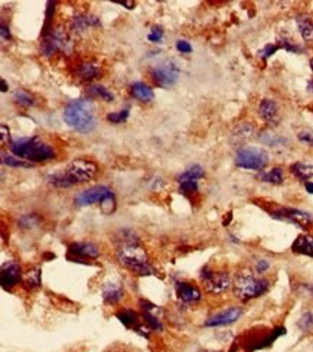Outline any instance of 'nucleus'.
I'll use <instances>...</instances> for the list:
<instances>
[{"label": "nucleus", "instance_id": "72a5a7b5", "mask_svg": "<svg viewBox=\"0 0 313 352\" xmlns=\"http://www.w3.org/2000/svg\"><path fill=\"white\" fill-rule=\"evenodd\" d=\"M128 117V110H120V111H116V113H109L107 114V120L113 123V124H119V123H123L126 118Z\"/></svg>", "mask_w": 313, "mask_h": 352}, {"label": "nucleus", "instance_id": "0eeeda50", "mask_svg": "<svg viewBox=\"0 0 313 352\" xmlns=\"http://www.w3.org/2000/svg\"><path fill=\"white\" fill-rule=\"evenodd\" d=\"M97 170H98V166L93 160L75 159L64 169V173L67 176L69 185L74 186V185L91 181L94 176L97 175Z\"/></svg>", "mask_w": 313, "mask_h": 352}, {"label": "nucleus", "instance_id": "9d476101", "mask_svg": "<svg viewBox=\"0 0 313 352\" xmlns=\"http://www.w3.org/2000/svg\"><path fill=\"white\" fill-rule=\"evenodd\" d=\"M270 214L273 218L288 221V222L296 224V225L302 227V228H307V227L312 224V217L307 212L296 210V208L280 207V208H276L274 211H271Z\"/></svg>", "mask_w": 313, "mask_h": 352}, {"label": "nucleus", "instance_id": "de8ad7c7", "mask_svg": "<svg viewBox=\"0 0 313 352\" xmlns=\"http://www.w3.org/2000/svg\"><path fill=\"white\" fill-rule=\"evenodd\" d=\"M0 84H2V92L8 91L9 87H8V84H6V81H5V80H2V81H0Z\"/></svg>", "mask_w": 313, "mask_h": 352}, {"label": "nucleus", "instance_id": "20e7f679", "mask_svg": "<svg viewBox=\"0 0 313 352\" xmlns=\"http://www.w3.org/2000/svg\"><path fill=\"white\" fill-rule=\"evenodd\" d=\"M234 294L240 300H250L264 294L269 290V280L264 277H257L251 270L240 271L232 283Z\"/></svg>", "mask_w": 313, "mask_h": 352}, {"label": "nucleus", "instance_id": "1a4fd4ad", "mask_svg": "<svg viewBox=\"0 0 313 352\" xmlns=\"http://www.w3.org/2000/svg\"><path fill=\"white\" fill-rule=\"evenodd\" d=\"M110 195H113L110 188H107L104 185H97V186H91L88 189H84V191L76 193L74 202H75L76 207H87V205H93L97 202L101 204Z\"/></svg>", "mask_w": 313, "mask_h": 352}, {"label": "nucleus", "instance_id": "6e6552de", "mask_svg": "<svg viewBox=\"0 0 313 352\" xmlns=\"http://www.w3.org/2000/svg\"><path fill=\"white\" fill-rule=\"evenodd\" d=\"M201 282L208 293L220 294L228 290L232 285V280L227 271H212L210 268H203L201 273Z\"/></svg>", "mask_w": 313, "mask_h": 352}, {"label": "nucleus", "instance_id": "09e8293b", "mask_svg": "<svg viewBox=\"0 0 313 352\" xmlns=\"http://www.w3.org/2000/svg\"><path fill=\"white\" fill-rule=\"evenodd\" d=\"M307 87H309V90H310V91H313V80L309 83V84H307Z\"/></svg>", "mask_w": 313, "mask_h": 352}, {"label": "nucleus", "instance_id": "cd10ccee", "mask_svg": "<svg viewBox=\"0 0 313 352\" xmlns=\"http://www.w3.org/2000/svg\"><path fill=\"white\" fill-rule=\"evenodd\" d=\"M88 92H90L93 97H100V98L106 101V103H111V101L114 100L113 92L109 91L104 85H100V84L90 85V87H88Z\"/></svg>", "mask_w": 313, "mask_h": 352}, {"label": "nucleus", "instance_id": "6ab92c4d", "mask_svg": "<svg viewBox=\"0 0 313 352\" xmlns=\"http://www.w3.org/2000/svg\"><path fill=\"white\" fill-rule=\"evenodd\" d=\"M277 110L279 109H277V103L276 101L271 100V98H264L260 103V106H258V114H260V117L263 120L271 121V120H274L276 116H277Z\"/></svg>", "mask_w": 313, "mask_h": 352}, {"label": "nucleus", "instance_id": "9b49d317", "mask_svg": "<svg viewBox=\"0 0 313 352\" xmlns=\"http://www.w3.org/2000/svg\"><path fill=\"white\" fill-rule=\"evenodd\" d=\"M68 45V39L65 35L62 34L61 31H54L51 32H45L43 34V39L41 42V54L43 57H51L55 52H58L60 49H65Z\"/></svg>", "mask_w": 313, "mask_h": 352}, {"label": "nucleus", "instance_id": "c9c22d12", "mask_svg": "<svg viewBox=\"0 0 313 352\" xmlns=\"http://www.w3.org/2000/svg\"><path fill=\"white\" fill-rule=\"evenodd\" d=\"M179 191L184 193V195H192L198 191V182L196 181H187V182H182L180 186H179Z\"/></svg>", "mask_w": 313, "mask_h": 352}, {"label": "nucleus", "instance_id": "f3484780", "mask_svg": "<svg viewBox=\"0 0 313 352\" xmlns=\"http://www.w3.org/2000/svg\"><path fill=\"white\" fill-rule=\"evenodd\" d=\"M292 252L307 257H313V237L312 235L302 234L297 237L292 244Z\"/></svg>", "mask_w": 313, "mask_h": 352}, {"label": "nucleus", "instance_id": "423d86ee", "mask_svg": "<svg viewBox=\"0 0 313 352\" xmlns=\"http://www.w3.org/2000/svg\"><path fill=\"white\" fill-rule=\"evenodd\" d=\"M179 76H180V67L178 61L173 58L165 59L150 69V77L154 84H158L162 88H169L176 84Z\"/></svg>", "mask_w": 313, "mask_h": 352}, {"label": "nucleus", "instance_id": "39448f33", "mask_svg": "<svg viewBox=\"0 0 313 352\" xmlns=\"http://www.w3.org/2000/svg\"><path fill=\"white\" fill-rule=\"evenodd\" d=\"M270 160L269 153L257 146L241 147L236 155V165L246 170H263Z\"/></svg>", "mask_w": 313, "mask_h": 352}, {"label": "nucleus", "instance_id": "f704fd0d", "mask_svg": "<svg viewBox=\"0 0 313 352\" xmlns=\"http://www.w3.org/2000/svg\"><path fill=\"white\" fill-rule=\"evenodd\" d=\"M100 207H101L102 214H106V215H110L111 212H114V210H116V199H114V195L107 196V198L100 204Z\"/></svg>", "mask_w": 313, "mask_h": 352}, {"label": "nucleus", "instance_id": "c03bdc74", "mask_svg": "<svg viewBox=\"0 0 313 352\" xmlns=\"http://www.w3.org/2000/svg\"><path fill=\"white\" fill-rule=\"evenodd\" d=\"M9 140V129L6 124H2V143H6Z\"/></svg>", "mask_w": 313, "mask_h": 352}, {"label": "nucleus", "instance_id": "a211bd4d", "mask_svg": "<svg viewBox=\"0 0 313 352\" xmlns=\"http://www.w3.org/2000/svg\"><path fill=\"white\" fill-rule=\"evenodd\" d=\"M132 95L136 100L142 101V103H150L154 98V92L152 88L142 81L132 84Z\"/></svg>", "mask_w": 313, "mask_h": 352}, {"label": "nucleus", "instance_id": "393cba45", "mask_svg": "<svg viewBox=\"0 0 313 352\" xmlns=\"http://www.w3.org/2000/svg\"><path fill=\"white\" fill-rule=\"evenodd\" d=\"M297 26H299V31H300V35L305 41H313V22L307 16H297L296 17Z\"/></svg>", "mask_w": 313, "mask_h": 352}, {"label": "nucleus", "instance_id": "c756f323", "mask_svg": "<svg viewBox=\"0 0 313 352\" xmlns=\"http://www.w3.org/2000/svg\"><path fill=\"white\" fill-rule=\"evenodd\" d=\"M3 163L10 168H31V162H23L16 156H10V155H3Z\"/></svg>", "mask_w": 313, "mask_h": 352}, {"label": "nucleus", "instance_id": "a19ab883", "mask_svg": "<svg viewBox=\"0 0 313 352\" xmlns=\"http://www.w3.org/2000/svg\"><path fill=\"white\" fill-rule=\"evenodd\" d=\"M297 137H299V140L302 143H306L309 146L313 144V134L310 132H300V133L297 134Z\"/></svg>", "mask_w": 313, "mask_h": 352}, {"label": "nucleus", "instance_id": "4c0bfd02", "mask_svg": "<svg viewBox=\"0 0 313 352\" xmlns=\"http://www.w3.org/2000/svg\"><path fill=\"white\" fill-rule=\"evenodd\" d=\"M279 49H280L279 45H271L270 43V45H266V46H264V48L258 52V55H260L262 58L266 59V58H269V57H271L273 54H276Z\"/></svg>", "mask_w": 313, "mask_h": 352}, {"label": "nucleus", "instance_id": "aec40b11", "mask_svg": "<svg viewBox=\"0 0 313 352\" xmlns=\"http://www.w3.org/2000/svg\"><path fill=\"white\" fill-rule=\"evenodd\" d=\"M88 26H100V19H97L95 16H91V15H76L74 19H72V23H71V28L74 31H84Z\"/></svg>", "mask_w": 313, "mask_h": 352}, {"label": "nucleus", "instance_id": "412c9836", "mask_svg": "<svg viewBox=\"0 0 313 352\" xmlns=\"http://www.w3.org/2000/svg\"><path fill=\"white\" fill-rule=\"evenodd\" d=\"M23 287L28 290H34L41 286V267H34L28 270L22 277Z\"/></svg>", "mask_w": 313, "mask_h": 352}, {"label": "nucleus", "instance_id": "ddd939ff", "mask_svg": "<svg viewBox=\"0 0 313 352\" xmlns=\"http://www.w3.org/2000/svg\"><path fill=\"white\" fill-rule=\"evenodd\" d=\"M243 315V309L238 306H231L228 309L222 310L220 313L214 315L210 319L205 320V326L208 328H215V326H224V325H229L234 323L236 320L240 319V316Z\"/></svg>", "mask_w": 313, "mask_h": 352}, {"label": "nucleus", "instance_id": "f03ea898", "mask_svg": "<svg viewBox=\"0 0 313 352\" xmlns=\"http://www.w3.org/2000/svg\"><path fill=\"white\" fill-rule=\"evenodd\" d=\"M116 256H117V261L123 267H126L127 270L133 271L139 276H150L154 273L150 266L147 253L139 243L120 244Z\"/></svg>", "mask_w": 313, "mask_h": 352}, {"label": "nucleus", "instance_id": "4468645a", "mask_svg": "<svg viewBox=\"0 0 313 352\" xmlns=\"http://www.w3.org/2000/svg\"><path fill=\"white\" fill-rule=\"evenodd\" d=\"M22 273H20V266L16 261H8L2 266L0 271V283L3 289H12L22 280Z\"/></svg>", "mask_w": 313, "mask_h": 352}, {"label": "nucleus", "instance_id": "4be33fe9", "mask_svg": "<svg viewBox=\"0 0 313 352\" xmlns=\"http://www.w3.org/2000/svg\"><path fill=\"white\" fill-rule=\"evenodd\" d=\"M290 172L296 176L297 179L307 182V179H310L313 176V165L306 163V162H296L290 166Z\"/></svg>", "mask_w": 313, "mask_h": 352}, {"label": "nucleus", "instance_id": "8fccbe9b", "mask_svg": "<svg viewBox=\"0 0 313 352\" xmlns=\"http://www.w3.org/2000/svg\"><path fill=\"white\" fill-rule=\"evenodd\" d=\"M310 68H312V71H313V58L310 59Z\"/></svg>", "mask_w": 313, "mask_h": 352}, {"label": "nucleus", "instance_id": "f8f14e48", "mask_svg": "<svg viewBox=\"0 0 313 352\" xmlns=\"http://www.w3.org/2000/svg\"><path fill=\"white\" fill-rule=\"evenodd\" d=\"M98 256H100V248L93 243H72L68 247V259L72 261L97 259Z\"/></svg>", "mask_w": 313, "mask_h": 352}, {"label": "nucleus", "instance_id": "49530a36", "mask_svg": "<svg viewBox=\"0 0 313 352\" xmlns=\"http://www.w3.org/2000/svg\"><path fill=\"white\" fill-rule=\"evenodd\" d=\"M305 188H306V191L309 193H313V182H310V181H307L305 184Z\"/></svg>", "mask_w": 313, "mask_h": 352}, {"label": "nucleus", "instance_id": "dca6fc26", "mask_svg": "<svg viewBox=\"0 0 313 352\" xmlns=\"http://www.w3.org/2000/svg\"><path fill=\"white\" fill-rule=\"evenodd\" d=\"M102 299L109 305H117L124 297V290L121 289L119 283H106L102 286Z\"/></svg>", "mask_w": 313, "mask_h": 352}, {"label": "nucleus", "instance_id": "58836bf2", "mask_svg": "<svg viewBox=\"0 0 313 352\" xmlns=\"http://www.w3.org/2000/svg\"><path fill=\"white\" fill-rule=\"evenodd\" d=\"M19 224L23 227V228H32V227L38 224V218L35 215H23L20 218V221H19Z\"/></svg>", "mask_w": 313, "mask_h": 352}, {"label": "nucleus", "instance_id": "c85d7f7f", "mask_svg": "<svg viewBox=\"0 0 313 352\" xmlns=\"http://www.w3.org/2000/svg\"><path fill=\"white\" fill-rule=\"evenodd\" d=\"M143 320L147 326L152 331H162L161 318L158 316V313H152V312H143Z\"/></svg>", "mask_w": 313, "mask_h": 352}, {"label": "nucleus", "instance_id": "37998d69", "mask_svg": "<svg viewBox=\"0 0 313 352\" xmlns=\"http://www.w3.org/2000/svg\"><path fill=\"white\" fill-rule=\"evenodd\" d=\"M2 31V39L3 41H10V32H9V28H6L5 25H2V28H0Z\"/></svg>", "mask_w": 313, "mask_h": 352}, {"label": "nucleus", "instance_id": "5701e85b", "mask_svg": "<svg viewBox=\"0 0 313 352\" xmlns=\"http://www.w3.org/2000/svg\"><path fill=\"white\" fill-rule=\"evenodd\" d=\"M98 72H100V68L93 62H83L78 67V76L83 81H93L94 78H97Z\"/></svg>", "mask_w": 313, "mask_h": 352}, {"label": "nucleus", "instance_id": "7ed1b4c3", "mask_svg": "<svg viewBox=\"0 0 313 352\" xmlns=\"http://www.w3.org/2000/svg\"><path fill=\"white\" fill-rule=\"evenodd\" d=\"M10 152L20 159H25L28 162H46V160L54 159L55 152L49 144L42 143L38 137H22L13 142L9 143Z\"/></svg>", "mask_w": 313, "mask_h": 352}, {"label": "nucleus", "instance_id": "e433bc0d", "mask_svg": "<svg viewBox=\"0 0 313 352\" xmlns=\"http://www.w3.org/2000/svg\"><path fill=\"white\" fill-rule=\"evenodd\" d=\"M162 38H163V31H162L161 26H153L152 31H150V34H149V36H147V39L150 41V42H161Z\"/></svg>", "mask_w": 313, "mask_h": 352}, {"label": "nucleus", "instance_id": "f257e3e1", "mask_svg": "<svg viewBox=\"0 0 313 352\" xmlns=\"http://www.w3.org/2000/svg\"><path fill=\"white\" fill-rule=\"evenodd\" d=\"M64 120L76 132L90 133L97 126L95 106L90 98H78L68 103L64 110Z\"/></svg>", "mask_w": 313, "mask_h": 352}, {"label": "nucleus", "instance_id": "2f4dec72", "mask_svg": "<svg viewBox=\"0 0 313 352\" xmlns=\"http://www.w3.org/2000/svg\"><path fill=\"white\" fill-rule=\"evenodd\" d=\"M15 101L20 106H25V107H29V106H34L35 100L34 97L29 94V92L25 91H16L15 92Z\"/></svg>", "mask_w": 313, "mask_h": 352}, {"label": "nucleus", "instance_id": "2eb2a0df", "mask_svg": "<svg viewBox=\"0 0 313 352\" xmlns=\"http://www.w3.org/2000/svg\"><path fill=\"white\" fill-rule=\"evenodd\" d=\"M176 294L184 303H196L199 302L202 297L201 290L195 285L187 283V282L176 283Z\"/></svg>", "mask_w": 313, "mask_h": 352}, {"label": "nucleus", "instance_id": "b1692460", "mask_svg": "<svg viewBox=\"0 0 313 352\" xmlns=\"http://www.w3.org/2000/svg\"><path fill=\"white\" fill-rule=\"evenodd\" d=\"M205 175L203 172V168L201 165H192L188 169H185L180 175H178V182L182 184V182H187V181H196V179H201Z\"/></svg>", "mask_w": 313, "mask_h": 352}, {"label": "nucleus", "instance_id": "473e14b6", "mask_svg": "<svg viewBox=\"0 0 313 352\" xmlns=\"http://www.w3.org/2000/svg\"><path fill=\"white\" fill-rule=\"evenodd\" d=\"M260 140H262L263 143H266V144H269V146H279L280 143L286 142L284 139L279 137L277 134L267 133V132H266V133L260 134Z\"/></svg>", "mask_w": 313, "mask_h": 352}, {"label": "nucleus", "instance_id": "a18cd8bd", "mask_svg": "<svg viewBox=\"0 0 313 352\" xmlns=\"http://www.w3.org/2000/svg\"><path fill=\"white\" fill-rule=\"evenodd\" d=\"M119 5H121V6H126L127 9H133L136 6L135 2H132V0H124V2H119Z\"/></svg>", "mask_w": 313, "mask_h": 352}, {"label": "nucleus", "instance_id": "7c9ffc66", "mask_svg": "<svg viewBox=\"0 0 313 352\" xmlns=\"http://www.w3.org/2000/svg\"><path fill=\"white\" fill-rule=\"evenodd\" d=\"M297 326L300 328L303 332H310L313 329V313L312 312H306L302 315V318L299 319Z\"/></svg>", "mask_w": 313, "mask_h": 352}, {"label": "nucleus", "instance_id": "ea45409f", "mask_svg": "<svg viewBox=\"0 0 313 352\" xmlns=\"http://www.w3.org/2000/svg\"><path fill=\"white\" fill-rule=\"evenodd\" d=\"M176 49H178L180 54H189V52H192V46H191V43L182 39V41H178V42H176Z\"/></svg>", "mask_w": 313, "mask_h": 352}, {"label": "nucleus", "instance_id": "bb28decb", "mask_svg": "<svg viewBox=\"0 0 313 352\" xmlns=\"http://www.w3.org/2000/svg\"><path fill=\"white\" fill-rule=\"evenodd\" d=\"M116 318L119 319L120 322L124 325L126 328H136V325H137V315H136V312H133V310L130 309H121L119 310L117 313H116Z\"/></svg>", "mask_w": 313, "mask_h": 352}, {"label": "nucleus", "instance_id": "79ce46f5", "mask_svg": "<svg viewBox=\"0 0 313 352\" xmlns=\"http://www.w3.org/2000/svg\"><path fill=\"white\" fill-rule=\"evenodd\" d=\"M269 267H270V264H269V261L267 260L257 261V264H255V270H257V273H258V274H262V273H264V271H267Z\"/></svg>", "mask_w": 313, "mask_h": 352}, {"label": "nucleus", "instance_id": "a878e982", "mask_svg": "<svg viewBox=\"0 0 313 352\" xmlns=\"http://www.w3.org/2000/svg\"><path fill=\"white\" fill-rule=\"evenodd\" d=\"M260 181L273 185L283 184V181H284V178H283V170L280 168H273L270 169V170H267V172H263L262 175H260Z\"/></svg>", "mask_w": 313, "mask_h": 352}]
</instances>
